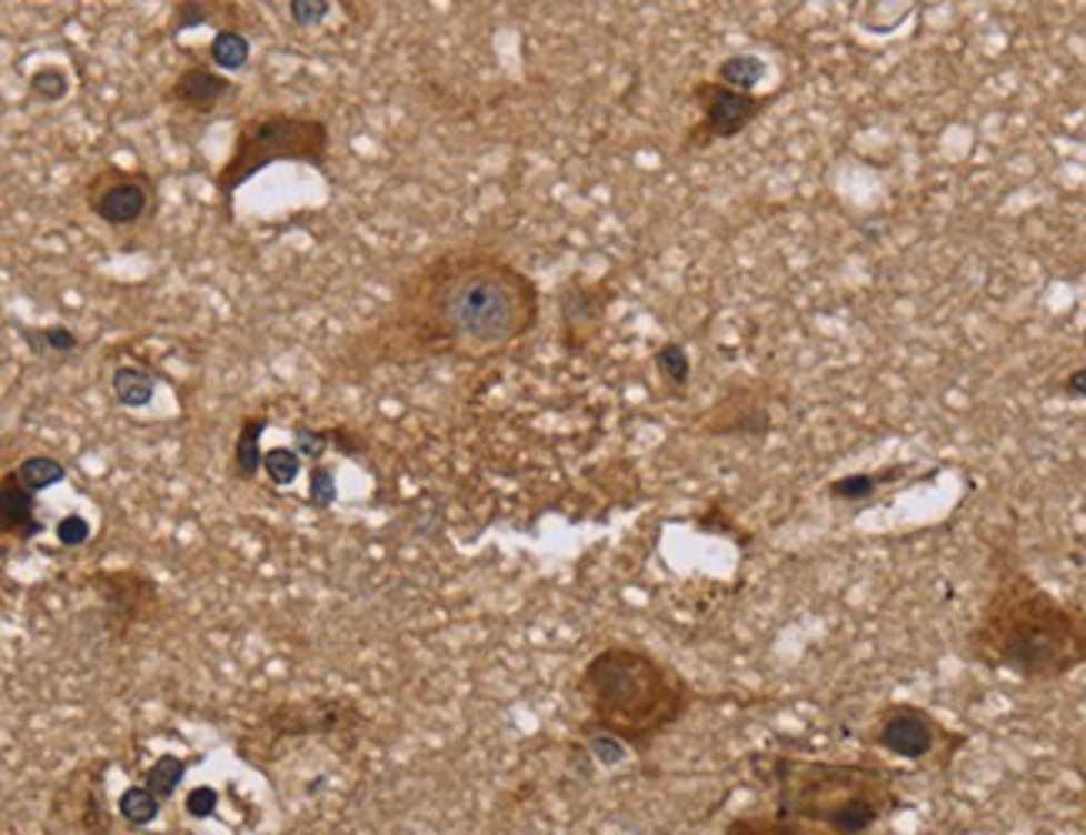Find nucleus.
<instances>
[{
	"label": "nucleus",
	"mask_w": 1086,
	"mask_h": 835,
	"mask_svg": "<svg viewBox=\"0 0 1086 835\" xmlns=\"http://www.w3.org/2000/svg\"><path fill=\"white\" fill-rule=\"evenodd\" d=\"M541 311L538 284L508 258L481 248L445 251L398 291L391 321L428 354L488 358L521 341Z\"/></svg>",
	"instance_id": "nucleus-1"
},
{
	"label": "nucleus",
	"mask_w": 1086,
	"mask_h": 835,
	"mask_svg": "<svg viewBox=\"0 0 1086 835\" xmlns=\"http://www.w3.org/2000/svg\"><path fill=\"white\" fill-rule=\"evenodd\" d=\"M966 658L1023 682H1059L1086 665V608L1006 569L966 635Z\"/></svg>",
	"instance_id": "nucleus-2"
},
{
	"label": "nucleus",
	"mask_w": 1086,
	"mask_h": 835,
	"mask_svg": "<svg viewBox=\"0 0 1086 835\" xmlns=\"http://www.w3.org/2000/svg\"><path fill=\"white\" fill-rule=\"evenodd\" d=\"M579 695L589 708L586 728L609 732L632 752H646L693 708L689 682L639 645L596 652L579 675Z\"/></svg>",
	"instance_id": "nucleus-3"
},
{
	"label": "nucleus",
	"mask_w": 1086,
	"mask_h": 835,
	"mask_svg": "<svg viewBox=\"0 0 1086 835\" xmlns=\"http://www.w3.org/2000/svg\"><path fill=\"white\" fill-rule=\"evenodd\" d=\"M776 792V812L836 835H866L903 808L896 778L863 762L769 755L753 762Z\"/></svg>",
	"instance_id": "nucleus-4"
},
{
	"label": "nucleus",
	"mask_w": 1086,
	"mask_h": 835,
	"mask_svg": "<svg viewBox=\"0 0 1086 835\" xmlns=\"http://www.w3.org/2000/svg\"><path fill=\"white\" fill-rule=\"evenodd\" d=\"M331 151V131L321 118L311 114H288V111H265L248 118L231 144V154L225 168L215 178L218 198L225 204L235 201V194L268 171L271 164H308L325 168Z\"/></svg>",
	"instance_id": "nucleus-5"
},
{
	"label": "nucleus",
	"mask_w": 1086,
	"mask_h": 835,
	"mask_svg": "<svg viewBox=\"0 0 1086 835\" xmlns=\"http://www.w3.org/2000/svg\"><path fill=\"white\" fill-rule=\"evenodd\" d=\"M779 94L733 91L719 81H696L693 104L699 108V124L686 134V148H709L716 141L739 138Z\"/></svg>",
	"instance_id": "nucleus-6"
},
{
	"label": "nucleus",
	"mask_w": 1086,
	"mask_h": 835,
	"mask_svg": "<svg viewBox=\"0 0 1086 835\" xmlns=\"http://www.w3.org/2000/svg\"><path fill=\"white\" fill-rule=\"evenodd\" d=\"M946 738H949V732L943 728V722L913 702L886 705L873 725V742L883 752H889L896 758H909V762H923V758L936 755Z\"/></svg>",
	"instance_id": "nucleus-7"
},
{
	"label": "nucleus",
	"mask_w": 1086,
	"mask_h": 835,
	"mask_svg": "<svg viewBox=\"0 0 1086 835\" xmlns=\"http://www.w3.org/2000/svg\"><path fill=\"white\" fill-rule=\"evenodd\" d=\"M151 198H155L151 178L148 174H134V171L104 168L88 184V208H91V214L98 221L111 224V228H128V224H138L141 218H148Z\"/></svg>",
	"instance_id": "nucleus-8"
},
{
	"label": "nucleus",
	"mask_w": 1086,
	"mask_h": 835,
	"mask_svg": "<svg viewBox=\"0 0 1086 835\" xmlns=\"http://www.w3.org/2000/svg\"><path fill=\"white\" fill-rule=\"evenodd\" d=\"M101 598H104V608H108V618L114 625H131L138 622L148 605H151V595H155V585L134 572H108L101 579H94Z\"/></svg>",
	"instance_id": "nucleus-9"
},
{
	"label": "nucleus",
	"mask_w": 1086,
	"mask_h": 835,
	"mask_svg": "<svg viewBox=\"0 0 1086 835\" xmlns=\"http://www.w3.org/2000/svg\"><path fill=\"white\" fill-rule=\"evenodd\" d=\"M0 525H4V535L18 542H31L44 532L34 515V492L21 482L18 472H8L0 482Z\"/></svg>",
	"instance_id": "nucleus-10"
},
{
	"label": "nucleus",
	"mask_w": 1086,
	"mask_h": 835,
	"mask_svg": "<svg viewBox=\"0 0 1086 835\" xmlns=\"http://www.w3.org/2000/svg\"><path fill=\"white\" fill-rule=\"evenodd\" d=\"M238 88L215 68H188L185 74H178V81L171 84V98L198 114H211L225 98H231Z\"/></svg>",
	"instance_id": "nucleus-11"
},
{
	"label": "nucleus",
	"mask_w": 1086,
	"mask_h": 835,
	"mask_svg": "<svg viewBox=\"0 0 1086 835\" xmlns=\"http://www.w3.org/2000/svg\"><path fill=\"white\" fill-rule=\"evenodd\" d=\"M268 422L258 414H248L241 429H238V439H235V452H231V472L241 479V482H251L258 472H265V452H261V435H265Z\"/></svg>",
	"instance_id": "nucleus-12"
},
{
	"label": "nucleus",
	"mask_w": 1086,
	"mask_h": 835,
	"mask_svg": "<svg viewBox=\"0 0 1086 835\" xmlns=\"http://www.w3.org/2000/svg\"><path fill=\"white\" fill-rule=\"evenodd\" d=\"M723 835H836V832L773 812V815H739L723 828Z\"/></svg>",
	"instance_id": "nucleus-13"
},
{
	"label": "nucleus",
	"mask_w": 1086,
	"mask_h": 835,
	"mask_svg": "<svg viewBox=\"0 0 1086 835\" xmlns=\"http://www.w3.org/2000/svg\"><path fill=\"white\" fill-rule=\"evenodd\" d=\"M155 374H148L145 368L138 364H121L111 378V388H114V398L118 404L124 408H148L155 401Z\"/></svg>",
	"instance_id": "nucleus-14"
},
{
	"label": "nucleus",
	"mask_w": 1086,
	"mask_h": 835,
	"mask_svg": "<svg viewBox=\"0 0 1086 835\" xmlns=\"http://www.w3.org/2000/svg\"><path fill=\"white\" fill-rule=\"evenodd\" d=\"M903 472H906V469H889V472H883V475H876V472H866V475H846V479L829 482L826 495H829L833 502H853V505H856V502L873 499L879 489L893 485Z\"/></svg>",
	"instance_id": "nucleus-15"
},
{
	"label": "nucleus",
	"mask_w": 1086,
	"mask_h": 835,
	"mask_svg": "<svg viewBox=\"0 0 1086 835\" xmlns=\"http://www.w3.org/2000/svg\"><path fill=\"white\" fill-rule=\"evenodd\" d=\"M763 78H766V61L756 54H729L716 71L719 84H726L733 91H749V94H756Z\"/></svg>",
	"instance_id": "nucleus-16"
},
{
	"label": "nucleus",
	"mask_w": 1086,
	"mask_h": 835,
	"mask_svg": "<svg viewBox=\"0 0 1086 835\" xmlns=\"http://www.w3.org/2000/svg\"><path fill=\"white\" fill-rule=\"evenodd\" d=\"M211 64L221 71H241L251 58V44L241 31H218L211 38Z\"/></svg>",
	"instance_id": "nucleus-17"
},
{
	"label": "nucleus",
	"mask_w": 1086,
	"mask_h": 835,
	"mask_svg": "<svg viewBox=\"0 0 1086 835\" xmlns=\"http://www.w3.org/2000/svg\"><path fill=\"white\" fill-rule=\"evenodd\" d=\"M18 475L38 495V492H48V489L61 485L68 479V469L58 459H51V455H31V459H24L18 465Z\"/></svg>",
	"instance_id": "nucleus-18"
},
{
	"label": "nucleus",
	"mask_w": 1086,
	"mask_h": 835,
	"mask_svg": "<svg viewBox=\"0 0 1086 835\" xmlns=\"http://www.w3.org/2000/svg\"><path fill=\"white\" fill-rule=\"evenodd\" d=\"M185 772H188V762H185V758H178V755H161V758L148 768L145 785H148L161 802H165V798L175 795V788L181 785Z\"/></svg>",
	"instance_id": "nucleus-19"
},
{
	"label": "nucleus",
	"mask_w": 1086,
	"mask_h": 835,
	"mask_svg": "<svg viewBox=\"0 0 1086 835\" xmlns=\"http://www.w3.org/2000/svg\"><path fill=\"white\" fill-rule=\"evenodd\" d=\"M118 808H121L124 822H131V825H151L158 818V812H161V798L148 785H134V788H128L121 795Z\"/></svg>",
	"instance_id": "nucleus-20"
},
{
	"label": "nucleus",
	"mask_w": 1086,
	"mask_h": 835,
	"mask_svg": "<svg viewBox=\"0 0 1086 835\" xmlns=\"http://www.w3.org/2000/svg\"><path fill=\"white\" fill-rule=\"evenodd\" d=\"M582 732H586V745H589V755L599 762V765H606V768H616V765H622L626 758H629V745L622 742V738H616V735H609V732H599V728H586L582 725Z\"/></svg>",
	"instance_id": "nucleus-21"
},
{
	"label": "nucleus",
	"mask_w": 1086,
	"mask_h": 835,
	"mask_svg": "<svg viewBox=\"0 0 1086 835\" xmlns=\"http://www.w3.org/2000/svg\"><path fill=\"white\" fill-rule=\"evenodd\" d=\"M28 84H31L34 98L44 101V104H58V101H64L68 91H71V78H68L64 68H38V71L31 74Z\"/></svg>",
	"instance_id": "nucleus-22"
},
{
	"label": "nucleus",
	"mask_w": 1086,
	"mask_h": 835,
	"mask_svg": "<svg viewBox=\"0 0 1086 835\" xmlns=\"http://www.w3.org/2000/svg\"><path fill=\"white\" fill-rule=\"evenodd\" d=\"M656 368H659V374H662L669 384H676V388L689 384V371H693V364H689V354H686V348H683L679 341H669V344H662V348L656 351Z\"/></svg>",
	"instance_id": "nucleus-23"
},
{
	"label": "nucleus",
	"mask_w": 1086,
	"mask_h": 835,
	"mask_svg": "<svg viewBox=\"0 0 1086 835\" xmlns=\"http://www.w3.org/2000/svg\"><path fill=\"white\" fill-rule=\"evenodd\" d=\"M301 472V455L295 449H271L265 452V475L271 479V485L285 489L298 479Z\"/></svg>",
	"instance_id": "nucleus-24"
},
{
	"label": "nucleus",
	"mask_w": 1086,
	"mask_h": 835,
	"mask_svg": "<svg viewBox=\"0 0 1086 835\" xmlns=\"http://www.w3.org/2000/svg\"><path fill=\"white\" fill-rule=\"evenodd\" d=\"M24 338L34 344V351H51V354H68L78 348V334L64 324H51V328H41V331H31L24 328Z\"/></svg>",
	"instance_id": "nucleus-25"
},
{
	"label": "nucleus",
	"mask_w": 1086,
	"mask_h": 835,
	"mask_svg": "<svg viewBox=\"0 0 1086 835\" xmlns=\"http://www.w3.org/2000/svg\"><path fill=\"white\" fill-rule=\"evenodd\" d=\"M338 499V485H335V472L328 465H315L308 475V502L311 509H331Z\"/></svg>",
	"instance_id": "nucleus-26"
},
{
	"label": "nucleus",
	"mask_w": 1086,
	"mask_h": 835,
	"mask_svg": "<svg viewBox=\"0 0 1086 835\" xmlns=\"http://www.w3.org/2000/svg\"><path fill=\"white\" fill-rule=\"evenodd\" d=\"M211 18H215L211 4H201V0H181V4H175V14H171V31L185 34V31L211 24Z\"/></svg>",
	"instance_id": "nucleus-27"
},
{
	"label": "nucleus",
	"mask_w": 1086,
	"mask_h": 835,
	"mask_svg": "<svg viewBox=\"0 0 1086 835\" xmlns=\"http://www.w3.org/2000/svg\"><path fill=\"white\" fill-rule=\"evenodd\" d=\"M335 11L331 0H288V18L298 28H318Z\"/></svg>",
	"instance_id": "nucleus-28"
},
{
	"label": "nucleus",
	"mask_w": 1086,
	"mask_h": 835,
	"mask_svg": "<svg viewBox=\"0 0 1086 835\" xmlns=\"http://www.w3.org/2000/svg\"><path fill=\"white\" fill-rule=\"evenodd\" d=\"M331 432H321V429H308V425H298L295 429V452L311 459V462H321L328 445H331Z\"/></svg>",
	"instance_id": "nucleus-29"
},
{
	"label": "nucleus",
	"mask_w": 1086,
	"mask_h": 835,
	"mask_svg": "<svg viewBox=\"0 0 1086 835\" xmlns=\"http://www.w3.org/2000/svg\"><path fill=\"white\" fill-rule=\"evenodd\" d=\"M91 539V522L81 519V515H68L58 522V542L68 545V549H78Z\"/></svg>",
	"instance_id": "nucleus-30"
},
{
	"label": "nucleus",
	"mask_w": 1086,
	"mask_h": 835,
	"mask_svg": "<svg viewBox=\"0 0 1086 835\" xmlns=\"http://www.w3.org/2000/svg\"><path fill=\"white\" fill-rule=\"evenodd\" d=\"M185 812H191L195 818H208V815H215V812H218V792H215L211 785H198V788H191L188 798H185Z\"/></svg>",
	"instance_id": "nucleus-31"
},
{
	"label": "nucleus",
	"mask_w": 1086,
	"mask_h": 835,
	"mask_svg": "<svg viewBox=\"0 0 1086 835\" xmlns=\"http://www.w3.org/2000/svg\"><path fill=\"white\" fill-rule=\"evenodd\" d=\"M1063 394L1066 398H1086V364L1063 378Z\"/></svg>",
	"instance_id": "nucleus-32"
},
{
	"label": "nucleus",
	"mask_w": 1086,
	"mask_h": 835,
	"mask_svg": "<svg viewBox=\"0 0 1086 835\" xmlns=\"http://www.w3.org/2000/svg\"><path fill=\"white\" fill-rule=\"evenodd\" d=\"M1076 772H1079V778H1083V788H1086V758L1079 762V768H1076Z\"/></svg>",
	"instance_id": "nucleus-33"
}]
</instances>
